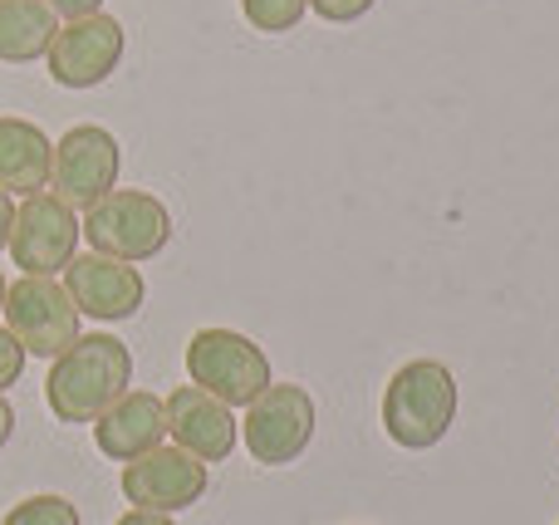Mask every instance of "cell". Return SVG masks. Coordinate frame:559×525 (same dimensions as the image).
<instances>
[{"mask_svg": "<svg viewBox=\"0 0 559 525\" xmlns=\"http://www.w3.org/2000/svg\"><path fill=\"white\" fill-rule=\"evenodd\" d=\"M10 438H15V408H10V403L0 398V448H5Z\"/></svg>", "mask_w": 559, "mask_h": 525, "instance_id": "603a6c76", "label": "cell"}, {"mask_svg": "<svg viewBox=\"0 0 559 525\" xmlns=\"http://www.w3.org/2000/svg\"><path fill=\"white\" fill-rule=\"evenodd\" d=\"M20 373H25V344L10 330H0V393H5L10 383H20Z\"/></svg>", "mask_w": 559, "mask_h": 525, "instance_id": "d6986e66", "label": "cell"}, {"mask_svg": "<svg viewBox=\"0 0 559 525\" xmlns=\"http://www.w3.org/2000/svg\"><path fill=\"white\" fill-rule=\"evenodd\" d=\"M128 35L114 15H84V20H64L49 39V79L59 88H98L118 64H123Z\"/></svg>", "mask_w": 559, "mask_h": 525, "instance_id": "ba28073f", "label": "cell"}, {"mask_svg": "<svg viewBox=\"0 0 559 525\" xmlns=\"http://www.w3.org/2000/svg\"><path fill=\"white\" fill-rule=\"evenodd\" d=\"M10 226H15V202H10V192L0 187V251L10 246Z\"/></svg>", "mask_w": 559, "mask_h": 525, "instance_id": "44dd1931", "label": "cell"}, {"mask_svg": "<svg viewBox=\"0 0 559 525\" xmlns=\"http://www.w3.org/2000/svg\"><path fill=\"white\" fill-rule=\"evenodd\" d=\"M59 15L45 0H0V59L5 64H35L49 55Z\"/></svg>", "mask_w": 559, "mask_h": 525, "instance_id": "9a60e30c", "label": "cell"}, {"mask_svg": "<svg viewBox=\"0 0 559 525\" xmlns=\"http://www.w3.org/2000/svg\"><path fill=\"white\" fill-rule=\"evenodd\" d=\"M118 167H123L118 138L98 123H79L55 143L49 187L69 206H94L98 196H108L118 187Z\"/></svg>", "mask_w": 559, "mask_h": 525, "instance_id": "9c48e42d", "label": "cell"}, {"mask_svg": "<svg viewBox=\"0 0 559 525\" xmlns=\"http://www.w3.org/2000/svg\"><path fill=\"white\" fill-rule=\"evenodd\" d=\"M79 226H84V241L98 255H114V261H128V265L153 261L173 241L167 206L153 192H138V187H114L108 196H98L94 206H84Z\"/></svg>", "mask_w": 559, "mask_h": 525, "instance_id": "3957f363", "label": "cell"}, {"mask_svg": "<svg viewBox=\"0 0 559 525\" xmlns=\"http://www.w3.org/2000/svg\"><path fill=\"white\" fill-rule=\"evenodd\" d=\"M5 330L35 359H59L79 339V305L55 275H20L5 290Z\"/></svg>", "mask_w": 559, "mask_h": 525, "instance_id": "5b68a950", "label": "cell"}, {"mask_svg": "<svg viewBox=\"0 0 559 525\" xmlns=\"http://www.w3.org/2000/svg\"><path fill=\"white\" fill-rule=\"evenodd\" d=\"M79 236H84V226H79L74 206L59 202L55 192H35L20 202L5 251L25 275H59L74 261Z\"/></svg>", "mask_w": 559, "mask_h": 525, "instance_id": "52a82bcc", "label": "cell"}, {"mask_svg": "<svg viewBox=\"0 0 559 525\" xmlns=\"http://www.w3.org/2000/svg\"><path fill=\"white\" fill-rule=\"evenodd\" d=\"M123 497L133 501V511L177 516L206 497V462L182 448H153L147 457L123 462Z\"/></svg>", "mask_w": 559, "mask_h": 525, "instance_id": "30bf717a", "label": "cell"}, {"mask_svg": "<svg viewBox=\"0 0 559 525\" xmlns=\"http://www.w3.org/2000/svg\"><path fill=\"white\" fill-rule=\"evenodd\" d=\"M456 422V379L447 363L413 359L383 389V432L407 452H427Z\"/></svg>", "mask_w": 559, "mask_h": 525, "instance_id": "7a4b0ae2", "label": "cell"}, {"mask_svg": "<svg viewBox=\"0 0 559 525\" xmlns=\"http://www.w3.org/2000/svg\"><path fill=\"white\" fill-rule=\"evenodd\" d=\"M373 5L378 0H309V10H314L319 20H329V25H354V20H364Z\"/></svg>", "mask_w": 559, "mask_h": 525, "instance_id": "ac0fdd59", "label": "cell"}, {"mask_svg": "<svg viewBox=\"0 0 559 525\" xmlns=\"http://www.w3.org/2000/svg\"><path fill=\"white\" fill-rule=\"evenodd\" d=\"M133 383V349L118 334H79L49 359L45 403L59 422H98Z\"/></svg>", "mask_w": 559, "mask_h": 525, "instance_id": "6da1fadb", "label": "cell"}, {"mask_svg": "<svg viewBox=\"0 0 559 525\" xmlns=\"http://www.w3.org/2000/svg\"><path fill=\"white\" fill-rule=\"evenodd\" d=\"M309 0H241V15L251 20L261 35H285L305 20Z\"/></svg>", "mask_w": 559, "mask_h": 525, "instance_id": "2e32d148", "label": "cell"}, {"mask_svg": "<svg viewBox=\"0 0 559 525\" xmlns=\"http://www.w3.org/2000/svg\"><path fill=\"white\" fill-rule=\"evenodd\" d=\"M163 403H167V438H173V448L192 452L197 462H226L236 452V428L241 422H236V413L222 398L202 393L197 383H182Z\"/></svg>", "mask_w": 559, "mask_h": 525, "instance_id": "7c38bea8", "label": "cell"}, {"mask_svg": "<svg viewBox=\"0 0 559 525\" xmlns=\"http://www.w3.org/2000/svg\"><path fill=\"white\" fill-rule=\"evenodd\" d=\"M167 438V403L157 393L128 389L104 418L94 422V442L108 462H138Z\"/></svg>", "mask_w": 559, "mask_h": 525, "instance_id": "4fadbf2b", "label": "cell"}, {"mask_svg": "<svg viewBox=\"0 0 559 525\" xmlns=\"http://www.w3.org/2000/svg\"><path fill=\"white\" fill-rule=\"evenodd\" d=\"M5 290H10V281H5V275H0V310H5Z\"/></svg>", "mask_w": 559, "mask_h": 525, "instance_id": "cb8c5ba5", "label": "cell"}, {"mask_svg": "<svg viewBox=\"0 0 559 525\" xmlns=\"http://www.w3.org/2000/svg\"><path fill=\"white\" fill-rule=\"evenodd\" d=\"M64 290L69 300L79 305V314L88 320H104V324H118V320H133L147 300V285H143V271L128 261H114V255H74L64 265Z\"/></svg>", "mask_w": 559, "mask_h": 525, "instance_id": "8fae6325", "label": "cell"}, {"mask_svg": "<svg viewBox=\"0 0 559 525\" xmlns=\"http://www.w3.org/2000/svg\"><path fill=\"white\" fill-rule=\"evenodd\" d=\"M118 525H173V516H157V511H128Z\"/></svg>", "mask_w": 559, "mask_h": 525, "instance_id": "7402d4cb", "label": "cell"}, {"mask_svg": "<svg viewBox=\"0 0 559 525\" xmlns=\"http://www.w3.org/2000/svg\"><path fill=\"white\" fill-rule=\"evenodd\" d=\"M55 143L29 118H0V187L10 196H35L49 187Z\"/></svg>", "mask_w": 559, "mask_h": 525, "instance_id": "5bb4252c", "label": "cell"}, {"mask_svg": "<svg viewBox=\"0 0 559 525\" xmlns=\"http://www.w3.org/2000/svg\"><path fill=\"white\" fill-rule=\"evenodd\" d=\"M49 10H55L59 20H84V15H98V5L104 0H45Z\"/></svg>", "mask_w": 559, "mask_h": 525, "instance_id": "ffe728a7", "label": "cell"}, {"mask_svg": "<svg viewBox=\"0 0 559 525\" xmlns=\"http://www.w3.org/2000/svg\"><path fill=\"white\" fill-rule=\"evenodd\" d=\"M0 525H79V511H74V501L45 491V497H29L20 506H10Z\"/></svg>", "mask_w": 559, "mask_h": 525, "instance_id": "e0dca14e", "label": "cell"}, {"mask_svg": "<svg viewBox=\"0 0 559 525\" xmlns=\"http://www.w3.org/2000/svg\"><path fill=\"white\" fill-rule=\"evenodd\" d=\"M241 438L261 467H289L314 442V398L299 383H271L246 408Z\"/></svg>", "mask_w": 559, "mask_h": 525, "instance_id": "8992f818", "label": "cell"}, {"mask_svg": "<svg viewBox=\"0 0 559 525\" xmlns=\"http://www.w3.org/2000/svg\"><path fill=\"white\" fill-rule=\"evenodd\" d=\"M187 379L226 408H251L275 383L265 349L236 330H197L187 344Z\"/></svg>", "mask_w": 559, "mask_h": 525, "instance_id": "277c9868", "label": "cell"}]
</instances>
